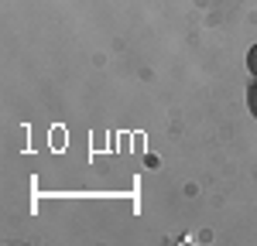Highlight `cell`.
I'll return each mask as SVG.
<instances>
[{
	"label": "cell",
	"instance_id": "obj_1",
	"mask_svg": "<svg viewBox=\"0 0 257 246\" xmlns=\"http://www.w3.org/2000/svg\"><path fill=\"white\" fill-rule=\"evenodd\" d=\"M247 106H250V113L257 116V79L250 82V89H247Z\"/></svg>",
	"mask_w": 257,
	"mask_h": 246
},
{
	"label": "cell",
	"instance_id": "obj_2",
	"mask_svg": "<svg viewBox=\"0 0 257 246\" xmlns=\"http://www.w3.org/2000/svg\"><path fill=\"white\" fill-rule=\"evenodd\" d=\"M247 72H250V76L257 79V44L250 48V52H247Z\"/></svg>",
	"mask_w": 257,
	"mask_h": 246
}]
</instances>
